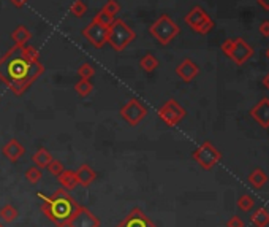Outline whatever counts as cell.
Masks as SVG:
<instances>
[{
  "instance_id": "obj_31",
  "label": "cell",
  "mask_w": 269,
  "mask_h": 227,
  "mask_svg": "<svg viewBox=\"0 0 269 227\" xmlns=\"http://www.w3.org/2000/svg\"><path fill=\"white\" fill-rule=\"evenodd\" d=\"M214 29V21L211 19V17H206L205 21H203L198 27L195 29V32H198V34H201V35H206V34H209Z\"/></svg>"
},
{
  "instance_id": "obj_20",
  "label": "cell",
  "mask_w": 269,
  "mask_h": 227,
  "mask_svg": "<svg viewBox=\"0 0 269 227\" xmlns=\"http://www.w3.org/2000/svg\"><path fill=\"white\" fill-rule=\"evenodd\" d=\"M17 216H19V211H17V208L15 205L7 204L0 208V218H2L3 223H7V224L15 223Z\"/></svg>"
},
{
  "instance_id": "obj_13",
  "label": "cell",
  "mask_w": 269,
  "mask_h": 227,
  "mask_svg": "<svg viewBox=\"0 0 269 227\" xmlns=\"http://www.w3.org/2000/svg\"><path fill=\"white\" fill-rule=\"evenodd\" d=\"M250 115H252V118L261 125V127L268 129L269 127V99L268 97L261 99L252 108Z\"/></svg>"
},
{
  "instance_id": "obj_23",
  "label": "cell",
  "mask_w": 269,
  "mask_h": 227,
  "mask_svg": "<svg viewBox=\"0 0 269 227\" xmlns=\"http://www.w3.org/2000/svg\"><path fill=\"white\" fill-rule=\"evenodd\" d=\"M140 67L147 71V73H151V71H154L155 69L158 67V61H157V57H155L154 54H151V52H147V54H144L141 57V61H140Z\"/></svg>"
},
{
  "instance_id": "obj_1",
  "label": "cell",
  "mask_w": 269,
  "mask_h": 227,
  "mask_svg": "<svg viewBox=\"0 0 269 227\" xmlns=\"http://www.w3.org/2000/svg\"><path fill=\"white\" fill-rule=\"evenodd\" d=\"M45 73V65L24 54L22 46H13L0 57V81L15 95L24 92Z\"/></svg>"
},
{
  "instance_id": "obj_7",
  "label": "cell",
  "mask_w": 269,
  "mask_h": 227,
  "mask_svg": "<svg viewBox=\"0 0 269 227\" xmlns=\"http://www.w3.org/2000/svg\"><path fill=\"white\" fill-rule=\"evenodd\" d=\"M121 116L130 125H138L147 116V108L138 99H130L121 108Z\"/></svg>"
},
{
  "instance_id": "obj_22",
  "label": "cell",
  "mask_w": 269,
  "mask_h": 227,
  "mask_svg": "<svg viewBox=\"0 0 269 227\" xmlns=\"http://www.w3.org/2000/svg\"><path fill=\"white\" fill-rule=\"evenodd\" d=\"M252 223L256 227H266L269 224V211L266 208H258V210H255L252 214Z\"/></svg>"
},
{
  "instance_id": "obj_4",
  "label": "cell",
  "mask_w": 269,
  "mask_h": 227,
  "mask_svg": "<svg viewBox=\"0 0 269 227\" xmlns=\"http://www.w3.org/2000/svg\"><path fill=\"white\" fill-rule=\"evenodd\" d=\"M181 29L179 26L171 19L168 15H161L157 21H154V24L149 27V34L158 41L160 45H170L173 40H174Z\"/></svg>"
},
{
  "instance_id": "obj_18",
  "label": "cell",
  "mask_w": 269,
  "mask_h": 227,
  "mask_svg": "<svg viewBox=\"0 0 269 227\" xmlns=\"http://www.w3.org/2000/svg\"><path fill=\"white\" fill-rule=\"evenodd\" d=\"M52 154L47 151L46 148H40L37 149V151L33 153V156H32V162L40 167V169H46L47 165H49V162L52 160Z\"/></svg>"
},
{
  "instance_id": "obj_33",
  "label": "cell",
  "mask_w": 269,
  "mask_h": 227,
  "mask_svg": "<svg viewBox=\"0 0 269 227\" xmlns=\"http://www.w3.org/2000/svg\"><path fill=\"white\" fill-rule=\"evenodd\" d=\"M22 48H24V54H26L29 59H32V61H40V51L37 50V48L31 46V45H26Z\"/></svg>"
},
{
  "instance_id": "obj_8",
  "label": "cell",
  "mask_w": 269,
  "mask_h": 227,
  "mask_svg": "<svg viewBox=\"0 0 269 227\" xmlns=\"http://www.w3.org/2000/svg\"><path fill=\"white\" fill-rule=\"evenodd\" d=\"M108 31H110V27L101 26V24L95 22L92 19L84 27L82 35H84V38L95 48H103L108 43Z\"/></svg>"
},
{
  "instance_id": "obj_30",
  "label": "cell",
  "mask_w": 269,
  "mask_h": 227,
  "mask_svg": "<svg viewBox=\"0 0 269 227\" xmlns=\"http://www.w3.org/2000/svg\"><path fill=\"white\" fill-rule=\"evenodd\" d=\"M78 75L84 80H92V76L95 75V69L91 64H82L79 69H78Z\"/></svg>"
},
{
  "instance_id": "obj_19",
  "label": "cell",
  "mask_w": 269,
  "mask_h": 227,
  "mask_svg": "<svg viewBox=\"0 0 269 227\" xmlns=\"http://www.w3.org/2000/svg\"><path fill=\"white\" fill-rule=\"evenodd\" d=\"M32 38V34L27 31V27L19 26L16 27L13 32H11V40L16 46H26L29 43V40Z\"/></svg>"
},
{
  "instance_id": "obj_35",
  "label": "cell",
  "mask_w": 269,
  "mask_h": 227,
  "mask_svg": "<svg viewBox=\"0 0 269 227\" xmlns=\"http://www.w3.org/2000/svg\"><path fill=\"white\" fill-rule=\"evenodd\" d=\"M260 34L263 37H269V21H263L260 26Z\"/></svg>"
},
{
  "instance_id": "obj_6",
  "label": "cell",
  "mask_w": 269,
  "mask_h": 227,
  "mask_svg": "<svg viewBox=\"0 0 269 227\" xmlns=\"http://www.w3.org/2000/svg\"><path fill=\"white\" fill-rule=\"evenodd\" d=\"M157 115L166 125L174 127V125H177L179 122L182 121L187 113H185V110L176 102L174 99H170V100H166V102L160 106L158 111H157Z\"/></svg>"
},
{
  "instance_id": "obj_12",
  "label": "cell",
  "mask_w": 269,
  "mask_h": 227,
  "mask_svg": "<svg viewBox=\"0 0 269 227\" xmlns=\"http://www.w3.org/2000/svg\"><path fill=\"white\" fill-rule=\"evenodd\" d=\"M198 73H200V67L192 61V59H184V61L176 67V75L185 83L193 81L196 76H198Z\"/></svg>"
},
{
  "instance_id": "obj_39",
  "label": "cell",
  "mask_w": 269,
  "mask_h": 227,
  "mask_svg": "<svg viewBox=\"0 0 269 227\" xmlns=\"http://www.w3.org/2000/svg\"><path fill=\"white\" fill-rule=\"evenodd\" d=\"M263 85H265V86H266V87L269 89V73H268V75L265 76V80H263Z\"/></svg>"
},
{
  "instance_id": "obj_36",
  "label": "cell",
  "mask_w": 269,
  "mask_h": 227,
  "mask_svg": "<svg viewBox=\"0 0 269 227\" xmlns=\"http://www.w3.org/2000/svg\"><path fill=\"white\" fill-rule=\"evenodd\" d=\"M233 41H235V40H226V41H223V43H222V51L225 52V54L226 56H228V52H230V50H231V46H233Z\"/></svg>"
},
{
  "instance_id": "obj_21",
  "label": "cell",
  "mask_w": 269,
  "mask_h": 227,
  "mask_svg": "<svg viewBox=\"0 0 269 227\" xmlns=\"http://www.w3.org/2000/svg\"><path fill=\"white\" fill-rule=\"evenodd\" d=\"M249 183L252 184L253 188L260 189L261 186H265L268 183V175L261 169H255L252 173L249 175Z\"/></svg>"
},
{
  "instance_id": "obj_38",
  "label": "cell",
  "mask_w": 269,
  "mask_h": 227,
  "mask_svg": "<svg viewBox=\"0 0 269 227\" xmlns=\"http://www.w3.org/2000/svg\"><path fill=\"white\" fill-rule=\"evenodd\" d=\"M258 3H260L265 10H269V0H258Z\"/></svg>"
},
{
  "instance_id": "obj_25",
  "label": "cell",
  "mask_w": 269,
  "mask_h": 227,
  "mask_svg": "<svg viewBox=\"0 0 269 227\" xmlns=\"http://www.w3.org/2000/svg\"><path fill=\"white\" fill-rule=\"evenodd\" d=\"M26 178L31 184H37V183H40L41 178H43V172H41L40 167L33 165L29 170H26Z\"/></svg>"
},
{
  "instance_id": "obj_40",
  "label": "cell",
  "mask_w": 269,
  "mask_h": 227,
  "mask_svg": "<svg viewBox=\"0 0 269 227\" xmlns=\"http://www.w3.org/2000/svg\"><path fill=\"white\" fill-rule=\"evenodd\" d=\"M266 57L269 59V48H268V51H266Z\"/></svg>"
},
{
  "instance_id": "obj_27",
  "label": "cell",
  "mask_w": 269,
  "mask_h": 227,
  "mask_svg": "<svg viewBox=\"0 0 269 227\" xmlns=\"http://www.w3.org/2000/svg\"><path fill=\"white\" fill-rule=\"evenodd\" d=\"M114 19H116V17L111 16L110 13H106L105 10H100L98 13L95 15V17H94L95 22H98V24H101V26H105V27H110Z\"/></svg>"
},
{
  "instance_id": "obj_37",
  "label": "cell",
  "mask_w": 269,
  "mask_h": 227,
  "mask_svg": "<svg viewBox=\"0 0 269 227\" xmlns=\"http://www.w3.org/2000/svg\"><path fill=\"white\" fill-rule=\"evenodd\" d=\"M11 2V5H13V7H16V8H22L24 5H26L29 0H10Z\"/></svg>"
},
{
  "instance_id": "obj_26",
  "label": "cell",
  "mask_w": 269,
  "mask_h": 227,
  "mask_svg": "<svg viewBox=\"0 0 269 227\" xmlns=\"http://www.w3.org/2000/svg\"><path fill=\"white\" fill-rule=\"evenodd\" d=\"M70 13L73 16H76V17L84 16L87 13V5L82 2V0H75V2L71 3V7H70Z\"/></svg>"
},
{
  "instance_id": "obj_9",
  "label": "cell",
  "mask_w": 269,
  "mask_h": 227,
  "mask_svg": "<svg viewBox=\"0 0 269 227\" xmlns=\"http://www.w3.org/2000/svg\"><path fill=\"white\" fill-rule=\"evenodd\" d=\"M101 223L95 214L89 210L87 207L79 205L78 211L73 214V218L70 219L67 227H100Z\"/></svg>"
},
{
  "instance_id": "obj_14",
  "label": "cell",
  "mask_w": 269,
  "mask_h": 227,
  "mask_svg": "<svg viewBox=\"0 0 269 227\" xmlns=\"http://www.w3.org/2000/svg\"><path fill=\"white\" fill-rule=\"evenodd\" d=\"M2 153H3V156L10 160V162H17V160L24 156L26 149H24V146L17 140L11 139V140H8L7 143H5V146L2 148Z\"/></svg>"
},
{
  "instance_id": "obj_28",
  "label": "cell",
  "mask_w": 269,
  "mask_h": 227,
  "mask_svg": "<svg viewBox=\"0 0 269 227\" xmlns=\"http://www.w3.org/2000/svg\"><path fill=\"white\" fill-rule=\"evenodd\" d=\"M255 205V200H253V197H250L249 194H244L239 197V200H237V207L241 208L242 211H249V210H252Z\"/></svg>"
},
{
  "instance_id": "obj_10",
  "label": "cell",
  "mask_w": 269,
  "mask_h": 227,
  "mask_svg": "<svg viewBox=\"0 0 269 227\" xmlns=\"http://www.w3.org/2000/svg\"><path fill=\"white\" fill-rule=\"evenodd\" d=\"M252 56H253V48L247 45L242 38H236L235 41H233V46L228 52V57L233 62H236L237 65H242V64H246Z\"/></svg>"
},
{
  "instance_id": "obj_29",
  "label": "cell",
  "mask_w": 269,
  "mask_h": 227,
  "mask_svg": "<svg viewBox=\"0 0 269 227\" xmlns=\"http://www.w3.org/2000/svg\"><path fill=\"white\" fill-rule=\"evenodd\" d=\"M46 169H47V172L51 173V175H54V176H59V175H61V173L65 170V165L61 162V160L52 159L51 162H49V165L46 167Z\"/></svg>"
},
{
  "instance_id": "obj_16",
  "label": "cell",
  "mask_w": 269,
  "mask_h": 227,
  "mask_svg": "<svg viewBox=\"0 0 269 227\" xmlns=\"http://www.w3.org/2000/svg\"><path fill=\"white\" fill-rule=\"evenodd\" d=\"M206 17H207V13L201 7H193L187 15H185L184 21H185V24H187L190 29H193V31H195V29L198 27L200 24L206 19Z\"/></svg>"
},
{
  "instance_id": "obj_11",
  "label": "cell",
  "mask_w": 269,
  "mask_h": 227,
  "mask_svg": "<svg viewBox=\"0 0 269 227\" xmlns=\"http://www.w3.org/2000/svg\"><path fill=\"white\" fill-rule=\"evenodd\" d=\"M117 227H157L154 224V221L141 210V208H133L127 216H125Z\"/></svg>"
},
{
  "instance_id": "obj_41",
  "label": "cell",
  "mask_w": 269,
  "mask_h": 227,
  "mask_svg": "<svg viewBox=\"0 0 269 227\" xmlns=\"http://www.w3.org/2000/svg\"><path fill=\"white\" fill-rule=\"evenodd\" d=\"M0 227H5V226H3V224H2V223H0Z\"/></svg>"
},
{
  "instance_id": "obj_34",
  "label": "cell",
  "mask_w": 269,
  "mask_h": 227,
  "mask_svg": "<svg viewBox=\"0 0 269 227\" xmlns=\"http://www.w3.org/2000/svg\"><path fill=\"white\" fill-rule=\"evenodd\" d=\"M226 227H244V221L239 216H231L226 223Z\"/></svg>"
},
{
  "instance_id": "obj_17",
  "label": "cell",
  "mask_w": 269,
  "mask_h": 227,
  "mask_svg": "<svg viewBox=\"0 0 269 227\" xmlns=\"http://www.w3.org/2000/svg\"><path fill=\"white\" fill-rule=\"evenodd\" d=\"M57 181L61 184V188L67 189V191H71L78 186V178L73 170H63L61 175L57 176Z\"/></svg>"
},
{
  "instance_id": "obj_24",
  "label": "cell",
  "mask_w": 269,
  "mask_h": 227,
  "mask_svg": "<svg viewBox=\"0 0 269 227\" xmlns=\"http://www.w3.org/2000/svg\"><path fill=\"white\" fill-rule=\"evenodd\" d=\"M94 91V85L91 83V80H84L81 78L79 81L75 85V92L78 95H81V97H87L89 94Z\"/></svg>"
},
{
  "instance_id": "obj_32",
  "label": "cell",
  "mask_w": 269,
  "mask_h": 227,
  "mask_svg": "<svg viewBox=\"0 0 269 227\" xmlns=\"http://www.w3.org/2000/svg\"><path fill=\"white\" fill-rule=\"evenodd\" d=\"M101 10H105L106 13H110L111 16H116L119 11H121V5H119L116 0H108V2L105 3V7Z\"/></svg>"
},
{
  "instance_id": "obj_2",
  "label": "cell",
  "mask_w": 269,
  "mask_h": 227,
  "mask_svg": "<svg viewBox=\"0 0 269 227\" xmlns=\"http://www.w3.org/2000/svg\"><path fill=\"white\" fill-rule=\"evenodd\" d=\"M38 197H41V211L57 227H67L70 219L79 208V204L63 188L56 189L51 195L38 194Z\"/></svg>"
},
{
  "instance_id": "obj_15",
  "label": "cell",
  "mask_w": 269,
  "mask_h": 227,
  "mask_svg": "<svg viewBox=\"0 0 269 227\" xmlns=\"http://www.w3.org/2000/svg\"><path fill=\"white\" fill-rule=\"evenodd\" d=\"M75 173L78 178V184H81V186H84V188H89L95 180H97V173H95V170L87 164H82Z\"/></svg>"
},
{
  "instance_id": "obj_3",
  "label": "cell",
  "mask_w": 269,
  "mask_h": 227,
  "mask_svg": "<svg viewBox=\"0 0 269 227\" xmlns=\"http://www.w3.org/2000/svg\"><path fill=\"white\" fill-rule=\"evenodd\" d=\"M135 38H136V34L127 22L122 19L112 21V24L110 26V31H108V43L111 45L112 50L124 51Z\"/></svg>"
},
{
  "instance_id": "obj_5",
  "label": "cell",
  "mask_w": 269,
  "mask_h": 227,
  "mask_svg": "<svg viewBox=\"0 0 269 227\" xmlns=\"http://www.w3.org/2000/svg\"><path fill=\"white\" fill-rule=\"evenodd\" d=\"M192 157L195 162H198V165L205 170H211L214 165H217V162L222 159V153L215 148L211 141H205L201 143L193 151Z\"/></svg>"
}]
</instances>
